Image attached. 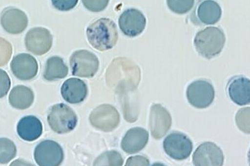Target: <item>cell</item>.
<instances>
[{"label":"cell","instance_id":"cell-13","mask_svg":"<svg viewBox=\"0 0 250 166\" xmlns=\"http://www.w3.org/2000/svg\"><path fill=\"white\" fill-rule=\"evenodd\" d=\"M10 68L15 77L21 81L33 79L39 71L37 60L27 53L15 56L11 62Z\"/></svg>","mask_w":250,"mask_h":166},{"label":"cell","instance_id":"cell-7","mask_svg":"<svg viewBox=\"0 0 250 166\" xmlns=\"http://www.w3.org/2000/svg\"><path fill=\"white\" fill-rule=\"evenodd\" d=\"M90 122L96 129L104 132H111L117 128L120 122L117 109L110 104H102L91 112Z\"/></svg>","mask_w":250,"mask_h":166},{"label":"cell","instance_id":"cell-31","mask_svg":"<svg viewBox=\"0 0 250 166\" xmlns=\"http://www.w3.org/2000/svg\"><path fill=\"white\" fill-rule=\"evenodd\" d=\"M151 166H166L164 165V164H163V163H155L153 164V165H151Z\"/></svg>","mask_w":250,"mask_h":166},{"label":"cell","instance_id":"cell-15","mask_svg":"<svg viewBox=\"0 0 250 166\" xmlns=\"http://www.w3.org/2000/svg\"><path fill=\"white\" fill-rule=\"evenodd\" d=\"M227 91L232 102L239 106H245L250 102V81L243 76H234L229 81Z\"/></svg>","mask_w":250,"mask_h":166},{"label":"cell","instance_id":"cell-30","mask_svg":"<svg viewBox=\"0 0 250 166\" xmlns=\"http://www.w3.org/2000/svg\"><path fill=\"white\" fill-rule=\"evenodd\" d=\"M10 166H35L23 159H19L10 164Z\"/></svg>","mask_w":250,"mask_h":166},{"label":"cell","instance_id":"cell-28","mask_svg":"<svg viewBox=\"0 0 250 166\" xmlns=\"http://www.w3.org/2000/svg\"><path fill=\"white\" fill-rule=\"evenodd\" d=\"M125 166H149V161L144 156H134L127 159Z\"/></svg>","mask_w":250,"mask_h":166},{"label":"cell","instance_id":"cell-20","mask_svg":"<svg viewBox=\"0 0 250 166\" xmlns=\"http://www.w3.org/2000/svg\"><path fill=\"white\" fill-rule=\"evenodd\" d=\"M35 96L32 89L23 85L15 86L9 95L11 106L18 109L29 108L34 102Z\"/></svg>","mask_w":250,"mask_h":166},{"label":"cell","instance_id":"cell-4","mask_svg":"<svg viewBox=\"0 0 250 166\" xmlns=\"http://www.w3.org/2000/svg\"><path fill=\"white\" fill-rule=\"evenodd\" d=\"M187 97L191 106L198 109L207 108L215 100V89L208 81L196 80L188 86Z\"/></svg>","mask_w":250,"mask_h":166},{"label":"cell","instance_id":"cell-3","mask_svg":"<svg viewBox=\"0 0 250 166\" xmlns=\"http://www.w3.org/2000/svg\"><path fill=\"white\" fill-rule=\"evenodd\" d=\"M77 114L70 107L60 103L51 107L48 123L51 129L58 134H66L73 131L77 124Z\"/></svg>","mask_w":250,"mask_h":166},{"label":"cell","instance_id":"cell-29","mask_svg":"<svg viewBox=\"0 0 250 166\" xmlns=\"http://www.w3.org/2000/svg\"><path fill=\"white\" fill-rule=\"evenodd\" d=\"M77 0H71V1H57L53 0L52 1L53 5L55 8L60 11H68L71 10L77 5L78 3Z\"/></svg>","mask_w":250,"mask_h":166},{"label":"cell","instance_id":"cell-6","mask_svg":"<svg viewBox=\"0 0 250 166\" xmlns=\"http://www.w3.org/2000/svg\"><path fill=\"white\" fill-rule=\"evenodd\" d=\"M163 145L166 154L177 161L187 159L193 151V143L190 139L180 132H173L168 134Z\"/></svg>","mask_w":250,"mask_h":166},{"label":"cell","instance_id":"cell-10","mask_svg":"<svg viewBox=\"0 0 250 166\" xmlns=\"http://www.w3.org/2000/svg\"><path fill=\"white\" fill-rule=\"evenodd\" d=\"M24 42L27 50L35 55L42 56L48 53L52 47L53 36L47 29L37 27L26 33Z\"/></svg>","mask_w":250,"mask_h":166},{"label":"cell","instance_id":"cell-27","mask_svg":"<svg viewBox=\"0 0 250 166\" xmlns=\"http://www.w3.org/2000/svg\"><path fill=\"white\" fill-rule=\"evenodd\" d=\"M83 4L86 9L91 12H100L104 10L106 8L109 3L108 0L105 1H87L83 0L82 1Z\"/></svg>","mask_w":250,"mask_h":166},{"label":"cell","instance_id":"cell-8","mask_svg":"<svg viewBox=\"0 0 250 166\" xmlns=\"http://www.w3.org/2000/svg\"><path fill=\"white\" fill-rule=\"evenodd\" d=\"M34 158L39 166H60L64 159L63 150L55 141L44 140L35 147Z\"/></svg>","mask_w":250,"mask_h":166},{"label":"cell","instance_id":"cell-17","mask_svg":"<svg viewBox=\"0 0 250 166\" xmlns=\"http://www.w3.org/2000/svg\"><path fill=\"white\" fill-rule=\"evenodd\" d=\"M193 12L196 22L205 25L218 23L222 15L220 4L211 0L200 1Z\"/></svg>","mask_w":250,"mask_h":166},{"label":"cell","instance_id":"cell-25","mask_svg":"<svg viewBox=\"0 0 250 166\" xmlns=\"http://www.w3.org/2000/svg\"><path fill=\"white\" fill-rule=\"evenodd\" d=\"M250 107L239 110L236 116V124L242 131L250 134Z\"/></svg>","mask_w":250,"mask_h":166},{"label":"cell","instance_id":"cell-11","mask_svg":"<svg viewBox=\"0 0 250 166\" xmlns=\"http://www.w3.org/2000/svg\"><path fill=\"white\" fill-rule=\"evenodd\" d=\"M224 160L222 149L212 142L202 143L193 154L195 166H222Z\"/></svg>","mask_w":250,"mask_h":166},{"label":"cell","instance_id":"cell-14","mask_svg":"<svg viewBox=\"0 0 250 166\" xmlns=\"http://www.w3.org/2000/svg\"><path fill=\"white\" fill-rule=\"evenodd\" d=\"M0 23L6 32L17 35L23 32L28 24L27 16L19 9L9 7L4 9L0 17Z\"/></svg>","mask_w":250,"mask_h":166},{"label":"cell","instance_id":"cell-9","mask_svg":"<svg viewBox=\"0 0 250 166\" xmlns=\"http://www.w3.org/2000/svg\"><path fill=\"white\" fill-rule=\"evenodd\" d=\"M118 23L122 32L126 37L134 38L142 34L146 25V19L141 11L129 8L120 15Z\"/></svg>","mask_w":250,"mask_h":166},{"label":"cell","instance_id":"cell-21","mask_svg":"<svg viewBox=\"0 0 250 166\" xmlns=\"http://www.w3.org/2000/svg\"><path fill=\"white\" fill-rule=\"evenodd\" d=\"M68 74V68L63 60L52 57L46 61L43 77L48 82L63 79Z\"/></svg>","mask_w":250,"mask_h":166},{"label":"cell","instance_id":"cell-16","mask_svg":"<svg viewBox=\"0 0 250 166\" xmlns=\"http://www.w3.org/2000/svg\"><path fill=\"white\" fill-rule=\"evenodd\" d=\"M149 140V133L146 129L140 127L129 129L123 138L121 147L127 154H133L142 151Z\"/></svg>","mask_w":250,"mask_h":166},{"label":"cell","instance_id":"cell-19","mask_svg":"<svg viewBox=\"0 0 250 166\" xmlns=\"http://www.w3.org/2000/svg\"><path fill=\"white\" fill-rule=\"evenodd\" d=\"M43 125L39 118L33 116H24L17 125V132L20 138L28 142L37 140L42 134Z\"/></svg>","mask_w":250,"mask_h":166},{"label":"cell","instance_id":"cell-26","mask_svg":"<svg viewBox=\"0 0 250 166\" xmlns=\"http://www.w3.org/2000/svg\"><path fill=\"white\" fill-rule=\"evenodd\" d=\"M11 87V80L5 71L0 69V99L7 95Z\"/></svg>","mask_w":250,"mask_h":166},{"label":"cell","instance_id":"cell-12","mask_svg":"<svg viewBox=\"0 0 250 166\" xmlns=\"http://www.w3.org/2000/svg\"><path fill=\"white\" fill-rule=\"evenodd\" d=\"M171 124V116L168 110L160 104L151 106L149 125L154 139L158 140L164 138L170 129Z\"/></svg>","mask_w":250,"mask_h":166},{"label":"cell","instance_id":"cell-22","mask_svg":"<svg viewBox=\"0 0 250 166\" xmlns=\"http://www.w3.org/2000/svg\"><path fill=\"white\" fill-rule=\"evenodd\" d=\"M124 159L120 152L109 151L104 152L95 159L93 166H122Z\"/></svg>","mask_w":250,"mask_h":166},{"label":"cell","instance_id":"cell-1","mask_svg":"<svg viewBox=\"0 0 250 166\" xmlns=\"http://www.w3.org/2000/svg\"><path fill=\"white\" fill-rule=\"evenodd\" d=\"M87 38L94 48L104 51L113 48L118 39L117 25L112 20L103 18L86 29Z\"/></svg>","mask_w":250,"mask_h":166},{"label":"cell","instance_id":"cell-24","mask_svg":"<svg viewBox=\"0 0 250 166\" xmlns=\"http://www.w3.org/2000/svg\"><path fill=\"white\" fill-rule=\"evenodd\" d=\"M168 7L171 11L177 14H185L189 12L195 4L194 0H168L167 1Z\"/></svg>","mask_w":250,"mask_h":166},{"label":"cell","instance_id":"cell-5","mask_svg":"<svg viewBox=\"0 0 250 166\" xmlns=\"http://www.w3.org/2000/svg\"><path fill=\"white\" fill-rule=\"evenodd\" d=\"M70 67L72 75L81 78H93L99 69L97 56L85 49L75 51L71 56Z\"/></svg>","mask_w":250,"mask_h":166},{"label":"cell","instance_id":"cell-2","mask_svg":"<svg viewBox=\"0 0 250 166\" xmlns=\"http://www.w3.org/2000/svg\"><path fill=\"white\" fill-rule=\"evenodd\" d=\"M226 37L222 29L207 27L198 31L194 38V45L202 57L210 60L217 57L224 48Z\"/></svg>","mask_w":250,"mask_h":166},{"label":"cell","instance_id":"cell-18","mask_svg":"<svg viewBox=\"0 0 250 166\" xmlns=\"http://www.w3.org/2000/svg\"><path fill=\"white\" fill-rule=\"evenodd\" d=\"M61 94L66 102L78 104L85 100L88 95V87L83 81L78 78H70L62 84Z\"/></svg>","mask_w":250,"mask_h":166},{"label":"cell","instance_id":"cell-23","mask_svg":"<svg viewBox=\"0 0 250 166\" xmlns=\"http://www.w3.org/2000/svg\"><path fill=\"white\" fill-rule=\"evenodd\" d=\"M17 147L12 140L8 138H0V164L5 165L15 158Z\"/></svg>","mask_w":250,"mask_h":166}]
</instances>
